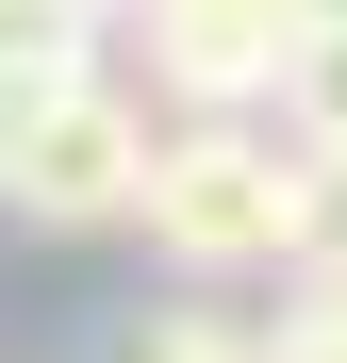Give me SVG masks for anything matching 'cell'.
Masks as SVG:
<instances>
[{
    "label": "cell",
    "instance_id": "obj_3",
    "mask_svg": "<svg viewBox=\"0 0 347 363\" xmlns=\"http://www.w3.org/2000/svg\"><path fill=\"white\" fill-rule=\"evenodd\" d=\"M149 50V99L165 116H265V67H281V0H149V17H116Z\"/></svg>",
    "mask_w": 347,
    "mask_h": 363
},
{
    "label": "cell",
    "instance_id": "obj_8",
    "mask_svg": "<svg viewBox=\"0 0 347 363\" xmlns=\"http://www.w3.org/2000/svg\"><path fill=\"white\" fill-rule=\"evenodd\" d=\"M83 17H99V33H116V17H149V0H83Z\"/></svg>",
    "mask_w": 347,
    "mask_h": 363
},
{
    "label": "cell",
    "instance_id": "obj_2",
    "mask_svg": "<svg viewBox=\"0 0 347 363\" xmlns=\"http://www.w3.org/2000/svg\"><path fill=\"white\" fill-rule=\"evenodd\" d=\"M133 182H149V99L83 67V83H50L0 116V215H33V231H133Z\"/></svg>",
    "mask_w": 347,
    "mask_h": 363
},
{
    "label": "cell",
    "instance_id": "obj_1",
    "mask_svg": "<svg viewBox=\"0 0 347 363\" xmlns=\"http://www.w3.org/2000/svg\"><path fill=\"white\" fill-rule=\"evenodd\" d=\"M331 215H347V182H331V165H298L265 116H149L133 231H149V264H165V281H199V297L281 281Z\"/></svg>",
    "mask_w": 347,
    "mask_h": 363
},
{
    "label": "cell",
    "instance_id": "obj_9",
    "mask_svg": "<svg viewBox=\"0 0 347 363\" xmlns=\"http://www.w3.org/2000/svg\"><path fill=\"white\" fill-rule=\"evenodd\" d=\"M314 363H347V347H314Z\"/></svg>",
    "mask_w": 347,
    "mask_h": 363
},
{
    "label": "cell",
    "instance_id": "obj_5",
    "mask_svg": "<svg viewBox=\"0 0 347 363\" xmlns=\"http://www.w3.org/2000/svg\"><path fill=\"white\" fill-rule=\"evenodd\" d=\"M99 363H265V314H231V297H133V314L99 330Z\"/></svg>",
    "mask_w": 347,
    "mask_h": 363
},
{
    "label": "cell",
    "instance_id": "obj_4",
    "mask_svg": "<svg viewBox=\"0 0 347 363\" xmlns=\"http://www.w3.org/2000/svg\"><path fill=\"white\" fill-rule=\"evenodd\" d=\"M265 133L298 149V165H331V182H347V17L281 33V67H265Z\"/></svg>",
    "mask_w": 347,
    "mask_h": 363
},
{
    "label": "cell",
    "instance_id": "obj_6",
    "mask_svg": "<svg viewBox=\"0 0 347 363\" xmlns=\"http://www.w3.org/2000/svg\"><path fill=\"white\" fill-rule=\"evenodd\" d=\"M83 67H99V17L83 0H0V99H50Z\"/></svg>",
    "mask_w": 347,
    "mask_h": 363
},
{
    "label": "cell",
    "instance_id": "obj_7",
    "mask_svg": "<svg viewBox=\"0 0 347 363\" xmlns=\"http://www.w3.org/2000/svg\"><path fill=\"white\" fill-rule=\"evenodd\" d=\"M281 17H298V33H314V17H347V0H281Z\"/></svg>",
    "mask_w": 347,
    "mask_h": 363
}]
</instances>
